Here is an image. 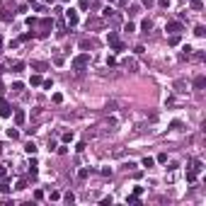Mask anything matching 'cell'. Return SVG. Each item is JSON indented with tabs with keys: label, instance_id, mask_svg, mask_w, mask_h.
I'll return each instance as SVG.
<instances>
[{
	"label": "cell",
	"instance_id": "obj_1",
	"mask_svg": "<svg viewBox=\"0 0 206 206\" xmlns=\"http://www.w3.org/2000/svg\"><path fill=\"white\" fill-rule=\"evenodd\" d=\"M90 61H92V56H90V51H85V54H80V56L73 58V70H85V68L90 66Z\"/></svg>",
	"mask_w": 206,
	"mask_h": 206
},
{
	"label": "cell",
	"instance_id": "obj_2",
	"mask_svg": "<svg viewBox=\"0 0 206 206\" xmlns=\"http://www.w3.org/2000/svg\"><path fill=\"white\" fill-rule=\"evenodd\" d=\"M0 116H12V107H10V102L5 100V97H0Z\"/></svg>",
	"mask_w": 206,
	"mask_h": 206
},
{
	"label": "cell",
	"instance_id": "obj_3",
	"mask_svg": "<svg viewBox=\"0 0 206 206\" xmlns=\"http://www.w3.org/2000/svg\"><path fill=\"white\" fill-rule=\"evenodd\" d=\"M165 32H170V34H179V32H184V27H182V22H167Z\"/></svg>",
	"mask_w": 206,
	"mask_h": 206
},
{
	"label": "cell",
	"instance_id": "obj_4",
	"mask_svg": "<svg viewBox=\"0 0 206 206\" xmlns=\"http://www.w3.org/2000/svg\"><path fill=\"white\" fill-rule=\"evenodd\" d=\"M66 19H68V24H70V27H75V24H78V12H75V10H68V12H66Z\"/></svg>",
	"mask_w": 206,
	"mask_h": 206
},
{
	"label": "cell",
	"instance_id": "obj_5",
	"mask_svg": "<svg viewBox=\"0 0 206 206\" xmlns=\"http://www.w3.org/2000/svg\"><path fill=\"white\" fill-rule=\"evenodd\" d=\"M24 121H27V114L22 112V109H17V112H15V124H17V126H22Z\"/></svg>",
	"mask_w": 206,
	"mask_h": 206
},
{
	"label": "cell",
	"instance_id": "obj_6",
	"mask_svg": "<svg viewBox=\"0 0 206 206\" xmlns=\"http://www.w3.org/2000/svg\"><path fill=\"white\" fill-rule=\"evenodd\" d=\"M95 46H97L95 39H83V41H80V49H85V51H87V49H95Z\"/></svg>",
	"mask_w": 206,
	"mask_h": 206
},
{
	"label": "cell",
	"instance_id": "obj_7",
	"mask_svg": "<svg viewBox=\"0 0 206 206\" xmlns=\"http://www.w3.org/2000/svg\"><path fill=\"white\" fill-rule=\"evenodd\" d=\"M107 41H109V46L119 44V34H116V32H109V34H107Z\"/></svg>",
	"mask_w": 206,
	"mask_h": 206
},
{
	"label": "cell",
	"instance_id": "obj_8",
	"mask_svg": "<svg viewBox=\"0 0 206 206\" xmlns=\"http://www.w3.org/2000/svg\"><path fill=\"white\" fill-rule=\"evenodd\" d=\"M32 68H34V70H46L49 63H44V61H32Z\"/></svg>",
	"mask_w": 206,
	"mask_h": 206
},
{
	"label": "cell",
	"instance_id": "obj_9",
	"mask_svg": "<svg viewBox=\"0 0 206 206\" xmlns=\"http://www.w3.org/2000/svg\"><path fill=\"white\" fill-rule=\"evenodd\" d=\"M194 87H197V90H201V87H206V78H204V75H199V78H194Z\"/></svg>",
	"mask_w": 206,
	"mask_h": 206
},
{
	"label": "cell",
	"instance_id": "obj_10",
	"mask_svg": "<svg viewBox=\"0 0 206 206\" xmlns=\"http://www.w3.org/2000/svg\"><path fill=\"white\" fill-rule=\"evenodd\" d=\"M90 175H92V167H83L80 172H78V177H80V179H87Z\"/></svg>",
	"mask_w": 206,
	"mask_h": 206
},
{
	"label": "cell",
	"instance_id": "obj_11",
	"mask_svg": "<svg viewBox=\"0 0 206 206\" xmlns=\"http://www.w3.org/2000/svg\"><path fill=\"white\" fill-rule=\"evenodd\" d=\"M102 27V19H87V29H97Z\"/></svg>",
	"mask_w": 206,
	"mask_h": 206
},
{
	"label": "cell",
	"instance_id": "obj_12",
	"mask_svg": "<svg viewBox=\"0 0 206 206\" xmlns=\"http://www.w3.org/2000/svg\"><path fill=\"white\" fill-rule=\"evenodd\" d=\"M22 70H24V63H22V61H15V63H12V73H22Z\"/></svg>",
	"mask_w": 206,
	"mask_h": 206
},
{
	"label": "cell",
	"instance_id": "obj_13",
	"mask_svg": "<svg viewBox=\"0 0 206 206\" xmlns=\"http://www.w3.org/2000/svg\"><path fill=\"white\" fill-rule=\"evenodd\" d=\"M41 83H44V78H41V75H32V80H29V85H34V87H39Z\"/></svg>",
	"mask_w": 206,
	"mask_h": 206
},
{
	"label": "cell",
	"instance_id": "obj_14",
	"mask_svg": "<svg viewBox=\"0 0 206 206\" xmlns=\"http://www.w3.org/2000/svg\"><path fill=\"white\" fill-rule=\"evenodd\" d=\"M197 175H199V170H187V182H194V179H197Z\"/></svg>",
	"mask_w": 206,
	"mask_h": 206
},
{
	"label": "cell",
	"instance_id": "obj_15",
	"mask_svg": "<svg viewBox=\"0 0 206 206\" xmlns=\"http://www.w3.org/2000/svg\"><path fill=\"white\" fill-rule=\"evenodd\" d=\"M141 29H143V32H150V29H153V22H150V19H143V22H141Z\"/></svg>",
	"mask_w": 206,
	"mask_h": 206
},
{
	"label": "cell",
	"instance_id": "obj_16",
	"mask_svg": "<svg viewBox=\"0 0 206 206\" xmlns=\"http://www.w3.org/2000/svg\"><path fill=\"white\" fill-rule=\"evenodd\" d=\"M24 150H27V153H29V155H37V146H34V143H27V146H24Z\"/></svg>",
	"mask_w": 206,
	"mask_h": 206
},
{
	"label": "cell",
	"instance_id": "obj_17",
	"mask_svg": "<svg viewBox=\"0 0 206 206\" xmlns=\"http://www.w3.org/2000/svg\"><path fill=\"white\" fill-rule=\"evenodd\" d=\"M10 182H0V192H3V194H10Z\"/></svg>",
	"mask_w": 206,
	"mask_h": 206
},
{
	"label": "cell",
	"instance_id": "obj_18",
	"mask_svg": "<svg viewBox=\"0 0 206 206\" xmlns=\"http://www.w3.org/2000/svg\"><path fill=\"white\" fill-rule=\"evenodd\" d=\"M8 138H12V141L19 138V131H17V129H8Z\"/></svg>",
	"mask_w": 206,
	"mask_h": 206
},
{
	"label": "cell",
	"instance_id": "obj_19",
	"mask_svg": "<svg viewBox=\"0 0 206 206\" xmlns=\"http://www.w3.org/2000/svg\"><path fill=\"white\" fill-rule=\"evenodd\" d=\"M141 165H143V167H153V165H155V160H153V158H143Z\"/></svg>",
	"mask_w": 206,
	"mask_h": 206
},
{
	"label": "cell",
	"instance_id": "obj_20",
	"mask_svg": "<svg viewBox=\"0 0 206 206\" xmlns=\"http://www.w3.org/2000/svg\"><path fill=\"white\" fill-rule=\"evenodd\" d=\"M124 32H129V34L136 32V24H133V22H126V24H124Z\"/></svg>",
	"mask_w": 206,
	"mask_h": 206
},
{
	"label": "cell",
	"instance_id": "obj_21",
	"mask_svg": "<svg viewBox=\"0 0 206 206\" xmlns=\"http://www.w3.org/2000/svg\"><path fill=\"white\" fill-rule=\"evenodd\" d=\"M167 44H170V46H177V44H179V37H177V34H172V37L167 39Z\"/></svg>",
	"mask_w": 206,
	"mask_h": 206
},
{
	"label": "cell",
	"instance_id": "obj_22",
	"mask_svg": "<svg viewBox=\"0 0 206 206\" xmlns=\"http://www.w3.org/2000/svg\"><path fill=\"white\" fill-rule=\"evenodd\" d=\"M124 66L131 68V70H136V61H133V58H126V61H124Z\"/></svg>",
	"mask_w": 206,
	"mask_h": 206
},
{
	"label": "cell",
	"instance_id": "obj_23",
	"mask_svg": "<svg viewBox=\"0 0 206 206\" xmlns=\"http://www.w3.org/2000/svg\"><path fill=\"white\" fill-rule=\"evenodd\" d=\"M129 15H131V17H136V15H141V8H138V5H131V10H129Z\"/></svg>",
	"mask_w": 206,
	"mask_h": 206
},
{
	"label": "cell",
	"instance_id": "obj_24",
	"mask_svg": "<svg viewBox=\"0 0 206 206\" xmlns=\"http://www.w3.org/2000/svg\"><path fill=\"white\" fill-rule=\"evenodd\" d=\"M70 141H73V131H66L63 133V143H70Z\"/></svg>",
	"mask_w": 206,
	"mask_h": 206
},
{
	"label": "cell",
	"instance_id": "obj_25",
	"mask_svg": "<svg viewBox=\"0 0 206 206\" xmlns=\"http://www.w3.org/2000/svg\"><path fill=\"white\" fill-rule=\"evenodd\" d=\"M189 3H192V8H194V10H201V8H204V5H201V0H189Z\"/></svg>",
	"mask_w": 206,
	"mask_h": 206
},
{
	"label": "cell",
	"instance_id": "obj_26",
	"mask_svg": "<svg viewBox=\"0 0 206 206\" xmlns=\"http://www.w3.org/2000/svg\"><path fill=\"white\" fill-rule=\"evenodd\" d=\"M27 24H29V27H32V29H34V27H37V24H39V19H37V17H29V19H27Z\"/></svg>",
	"mask_w": 206,
	"mask_h": 206
},
{
	"label": "cell",
	"instance_id": "obj_27",
	"mask_svg": "<svg viewBox=\"0 0 206 206\" xmlns=\"http://www.w3.org/2000/svg\"><path fill=\"white\" fill-rule=\"evenodd\" d=\"M194 34H197V37H204V34H206V29H204V27H201V24H199V27H197V29H194Z\"/></svg>",
	"mask_w": 206,
	"mask_h": 206
},
{
	"label": "cell",
	"instance_id": "obj_28",
	"mask_svg": "<svg viewBox=\"0 0 206 206\" xmlns=\"http://www.w3.org/2000/svg\"><path fill=\"white\" fill-rule=\"evenodd\" d=\"M126 204H138V197H136V194H131V197H126Z\"/></svg>",
	"mask_w": 206,
	"mask_h": 206
},
{
	"label": "cell",
	"instance_id": "obj_29",
	"mask_svg": "<svg viewBox=\"0 0 206 206\" xmlns=\"http://www.w3.org/2000/svg\"><path fill=\"white\" fill-rule=\"evenodd\" d=\"M63 201H66V204H73V201H75V197H73V194H70V192H68L66 197H63Z\"/></svg>",
	"mask_w": 206,
	"mask_h": 206
},
{
	"label": "cell",
	"instance_id": "obj_30",
	"mask_svg": "<svg viewBox=\"0 0 206 206\" xmlns=\"http://www.w3.org/2000/svg\"><path fill=\"white\" fill-rule=\"evenodd\" d=\"M100 175H104V177H112V170H109V167H102V170H100Z\"/></svg>",
	"mask_w": 206,
	"mask_h": 206
},
{
	"label": "cell",
	"instance_id": "obj_31",
	"mask_svg": "<svg viewBox=\"0 0 206 206\" xmlns=\"http://www.w3.org/2000/svg\"><path fill=\"white\" fill-rule=\"evenodd\" d=\"M12 90H15V92H22V90H24V85H22V83H15V85H12Z\"/></svg>",
	"mask_w": 206,
	"mask_h": 206
},
{
	"label": "cell",
	"instance_id": "obj_32",
	"mask_svg": "<svg viewBox=\"0 0 206 206\" xmlns=\"http://www.w3.org/2000/svg\"><path fill=\"white\" fill-rule=\"evenodd\" d=\"M54 63H56V66H63V56H58V54H56V56H54Z\"/></svg>",
	"mask_w": 206,
	"mask_h": 206
},
{
	"label": "cell",
	"instance_id": "obj_33",
	"mask_svg": "<svg viewBox=\"0 0 206 206\" xmlns=\"http://www.w3.org/2000/svg\"><path fill=\"white\" fill-rule=\"evenodd\" d=\"M158 162H167V153H160V155H158Z\"/></svg>",
	"mask_w": 206,
	"mask_h": 206
},
{
	"label": "cell",
	"instance_id": "obj_34",
	"mask_svg": "<svg viewBox=\"0 0 206 206\" xmlns=\"http://www.w3.org/2000/svg\"><path fill=\"white\" fill-rule=\"evenodd\" d=\"M17 189H27V179H19V182H17Z\"/></svg>",
	"mask_w": 206,
	"mask_h": 206
},
{
	"label": "cell",
	"instance_id": "obj_35",
	"mask_svg": "<svg viewBox=\"0 0 206 206\" xmlns=\"http://www.w3.org/2000/svg\"><path fill=\"white\" fill-rule=\"evenodd\" d=\"M90 8V0H80V10H87Z\"/></svg>",
	"mask_w": 206,
	"mask_h": 206
},
{
	"label": "cell",
	"instance_id": "obj_36",
	"mask_svg": "<svg viewBox=\"0 0 206 206\" xmlns=\"http://www.w3.org/2000/svg\"><path fill=\"white\" fill-rule=\"evenodd\" d=\"M54 102L61 104V102H63V95H58V92H56V95H54Z\"/></svg>",
	"mask_w": 206,
	"mask_h": 206
},
{
	"label": "cell",
	"instance_id": "obj_37",
	"mask_svg": "<svg viewBox=\"0 0 206 206\" xmlns=\"http://www.w3.org/2000/svg\"><path fill=\"white\" fill-rule=\"evenodd\" d=\"M75 150H78V153H83V150H85V141H80V143L75 146Z\"/></svg>",
	"mask_w": 206,
	"mask_h": 206
},
{
	"label": "cell",
	"instance_id": "obj_38",
	"mask_svg": "<svg viewBox=\"0 0 206 206\" xmlns=\"http://www.w3.org/2000/svg\"><path fill=\"white\" fill-rule=\"evenodd\" d=\"M56 150L61 153V155H66V153H68V148H66V146H56Z\"/></svg>",
	"mask_w": 206,
	"mask_h": 206
},
{
	"label": "cell",
	"instance_id": "obj_39",
	"mask_svg": "<svg viewBox=\"0 0 206 206\" xmlns=\"http://www.w3.org/2000/svg\"><path fill=\"white\" fill-rule=\"evenodd\" d=\"M141 3H143L146 8H150V5H153V0H141Z\"/></svg>",
	"mask_w": 206,
	"mask_h": 206
},
{
	"label": "cell",
	"instance_id": "obj_40",
	"mask_svg": "<svg viewBox=\"0 0 206 206\" xmlns=\"http://www.w3.org/2000/svg\"><path fill=\"white\" fill-rule=\"evenodd\" d=\"M5 177V167H0V179Z\"/></svg>",
	"mask_w": 206,
	"mask_h": 206
},
{
	"label": "cell",
	"instance_id": "obj_41",
	"mask_svg": "<svg viewBox=\"0 0 206 206\" xmlns=\"http://www.w3.org/2000/svg\"><path fill=\"white\" fill-rule=\"evenodd\" d=\"M0 51H3V39H0Z\"/></svg>",
	"mask_w": 206,
	"mask_h": 206
},
{
	"label": "cell",
	"instance_id": "obj_42",
	"mask_svg": "<svg viewBox=\"0 0 206 206\" xmlns=\"http://www.w3.org/2000/svg\"><path fill=\"white\" fill-rule=\"evenodd\" d=\"M29 3H37V0H29Z\"/></svg>",
	"mask_w": 206,
	"mask_h": 206
},
{
	"label": "cell",
	"instance_id": "obj_43",
	"mask_svg": "<svg viewBox=\"0 0 206 206\" xmlns=\"http://www.w3.org/2000/svg\"><path fill=\"white\" fill-rule=\"evenodd\" d=\"M107 3H114V0H107Z\"/></svg>",
	"mask_w": 206,
	"mask_h": 206
},
{
	"label": "cell",
	"instance_id": "obj_44",
	"mask_svg": "<svg viewBox=\"0 0 206 206\" xmlns=\"http://www.w3.org/2000/svg\"><path fill=\"white\" fill-rule=\"evenodd\" d=\"M61 3H68V0H61Z\"/></svg>",
	"mask_w": 206,
	"mask_h": 206
}]
</instances>
